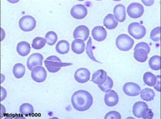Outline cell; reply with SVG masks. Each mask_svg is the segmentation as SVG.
I'll use <instances>...</instances> for the list:
<instances>
[{"label":"cell","instance_id":"cell-1","mask_svg":"<svg viewBox=\"0 0 161 119\" xmlns=\"http://www.w3.org/2000/svg\"><path fill=\"white\" fill-rule=\"evenodd\" d=\"M93 99L89 92L86 90L75 92L71 97V103L73 108L78 111L84 112L91 108L93 105Z\"/></svg>","mask_w":161,"mask_h":119},{"label":"cell","instance_id":"cell-2","mask_svg":"<svg viewBox=\"0 0 161 119\" xmlns=\"http://www.w3.org/2000/svg\"><path fill=\"white\" fill-rule=\"evenodd\" d=\"M133 115L137 118L144 119H152L154 114L151 109L148 108L147 103L144 102H137L133 106Z\"/></svg>","mask_w":161,"mask_h":119},{"label":"cell","instance_id":"cell-3","mask_svg":"<svg viewBox=\"0 0 161 119\" xmlns=\"http://www.w3.org/2000/svg\"><path fill=\"white\" fill-rule=\"evenodd\" d=\"M44 65L50 73H57L63 67H67L73 65L70 63H63L57 56H50L44 61Z\"/></svg>","mask_w":161,"mask_h":119},{"label":"cell","instance_id":"cell-4","mask_svg":"<svg viewBox=\"0 0 161 119\" xmlns=\"http://www.w3.org/2000/svg\"><path fill=\"white\" fill-rule=\"evenodd\" d=\"M134 44L133 38L130 37L125 34H122L119 35L115 41L116 47L120 51H128L132 48Z\"/></svg>","mask_w":161,"mask_h":119},{"label":"cell","instance_id":"cell-5","mask_svg":"<svg viewBox=\"0 0 161 119\" xmlns=\"http://www.w3.org/2000/svg\"><path fill=\"white\" fill-rule=\"evenodd\" d=\"M128 31L130 35L136 39L139 40L145 37L147 29L138 22H133L129 25Z\"/></svg>","mask_w":161,"mask_h":119},{"label":"cell","instance_id":"cell-6","mask_svg":"<svg viewBox=\"0 0 161 119\" xmlns=\"http://www.w3.org/2000/svg\"><path fill=\"white\" fill-rule=\"evenodd\" d=\"M36 21L34 17L31 16H24L20 18L19 21V26L22 31L24 32H30L36 28Z\"/></svg>","mask_w":161,"mask_h":119},{"label":"cell","instance_id":"cell-7","mask_svg":"<svg viewBox=\"0 0 161 119\" xmlns=\"http://www.w3.org/2000/svg\"><path fill=\"white\" fill-rule=\"evenodd\" d=\"M144 9L142 5L136 2L130 4L127 9V13L129 17L135 19L142 16L144 14Z\"/></svg>","mask_w":161,"mask_h":119},{"label":"cell","instance_id":"cell-8","mask_svg":"<svg viewBox=\"0 0 161 119\" xmlns=\"http://www.w3.org/2000/svg\"><path fill=\"white\" fill-rule=\"evenodd\" d=\"M47 73L42 66H37L31 71V77L33 80L38 83H42L47 79Z\"/></svg>","mask_w":161,"mask_h":119},{"label":"cell","instance_id":"cell-9","mask_svg":"<svg viewBox=\"0 0 161 119\" xmlns=\"http://www.w3.org/2000/svg\"><path fill=\"white\" fill-rule=\"evenodd\" d=\"M70 14L75 19L81 20L87 16V9L82 4L75 5L70 9Z\"/></svg>","mask_w":161,"mask_h":119},{"label":"cell","instance_id":"cell-10","mask_svg":"<svg viewBox=\"0 0 161 119\" xmlns=\"http://www.w3.org/2000/svg\"><path fill=\"white\" fill-rule=\"evenodd\" d=\"M141 88L138 84L134 82H128L123 87V91L128 96H137L140 94Z\"/></svg>","mask_w":161,"mask_h":119},{"label":"cell","instance_id":"cell-11","mask_svg":"<svg viewBox=\"0 0 161 119\" xmlns=\"http://www.w3.org/2000/svg\"><path fill=\"white\" fill-rule=\"evenodd\" d=\"M43 55L40 53H34L30 55L27 60V67L30 71L37 66L42 65Z\"/></svg>","mask_w":161,"mask_h":119},{"label":"cell","instance_id":"cell-12","mask_svg":"<svg viewBox=\"0 0 161 119\" xmlns=\"http://www.w3.org/2000/svg\"><path fill=\"white\" fill-rule=\"evenodd\" d=\"M91 76V73L86 68H79L75 73V79L77 82L85 83L87 82Z\"/></svg>","mask_w":161,"mask_h":119},{"label":"cell","instance_id":"cell-13","mask_svg":"<svg viewBox=\"0 0 161 119\" xmlns=\"http://www.w3.org/2000/svg\"><path fill=\"white\" fill-rule=\"evenodd\" d=\"M89 29L84 25L77 26L73 32V37L75 39H81L83 41H86L89 38Z\"/></svg>","mask_w":161,"mask_h":119},{"label":"cell","instance_id":"cell-14","mask_svg":"<svg viewBox=\"0 0 161 119\" xmlns=\"http://www.w3.org/2000/svg\"><path fill=\"white\" fill-rule=\"evenodd\" d=\"M105 105L109 107L116 106L119 102V96L114 90H109L106 92L104 98Z\"/></svg>","mask_w":161,"mask_h":119},{"label":"cell","instance_id":"cell-15","mask_svg":"<svg viewBox=\"0 0 161 119\" xmlns=\"http://www.w3.org/2000/svg\"><path fill=\"white\" fill-rule=\"evenodd\" d=\"M93 38L98 42L103 41L107 37V31L103 27L97 26L93 28L92 32Z\"/></svg>","mask_w":161,"mask_h":119},{"label":"cell","instance_id":"cell-16","mask_svg":"<svg viewBox=\"0 0 161 119\" xmlns=\"http://www.w3.org/2000/svg\"><path fill=\"white\" fill-rule=\"evenodd\" d=\"M107 77L108 74L106 71H104L103 69H99L93 74L92 81L98 86L102 85L106 81Z\"/></svg>","mask_w":161,"mask_h":119},{"label":"cell","instance_id":"cell-17","mask_svg":"<svg viewBox=\"0 0 161 119\" xmlns=\"http://www.w3.org/2000/svg\"><path fill=\"white\" fill-rule=\"evenodd\" d=\"M114 16L119 22H123L125 20V8L122 4L116 5L114 8Z\"/></svg>","mask_w":161,"mask_h":119},{"label":"cell","instance_id":"cell-18","mask_svg":"<svg viewBox=\"0 0 161 119\" xmlns=\"http://www.w3.org/2000/svg\"><path fill=\"white\" fill-rule=\"evenodd\" d=\"M72 51L76 54H82L85 49V44L81 39H75L71 44Z\"/></svg>","mask_w":161,"mask_h":119},{"label":"cell","instance_id":"cell-19","mask_svg":"<svg viewBox=\"0 0 161 119\" xmlns=\"http://www.w3.org/2000/svg\"><path fill=\"white\" fill-rule=\"evenodd\" d=\"M104 26L109 30H113L118 25V22L115 19L114 15L112 14H108L103 20Z\"/></svg>","mask_w":161,"mask_h":119},{"label":"cell","instance_id":"cell-20","mask_svg":"<svg viewBox=\"0 0 161 119\" xmlns=\"http://www.w3.org/2000/svg\"><path fill=\"white\" fill-rule=\"evenodd\" d=\"M148 52L144 48H136L134 52V57L138 62L144 63L148 59Z\"/></svg>","mask_w":161,"mask_h":119},{"label":"cell","instance_id":"cell-21","mask_svg":"<svg viewBox=\"0 0 161 119\" xmlns=\"http://www.w3.org/2000/svg\"><path fill=\"white\" fill-rule=\"evenodd\" d=\"M16 50L20 56H22V57L26 56L30 52V44L26 41L19 42L17 45Z\"/></svg>","mask_w":161,"mask_h":119},{"label":"cell","instance_id":"cell-22","mask_svg":"<svg viewBox=\"0 0 161 119\" xmlns=\"http://www.w3.org/2000/svg\"><path fill=\"white\" fill-rule=\"evenodd\" d=\"M140 97L143 100L150 102L154 100L155 97V93L150 88H144L142 90H140Z\"/></svg>","mask_w":161,"mask_h":119},{"label":"cell","instance_id":"cell-23","mask_svg":"<svg viewBox=\"0 0 161 119\" xmlns=\"http://www.w3.org/2000/svg\"><path fill=\"white\" fill-rule=\"evenodd\" d=\"M70 49V44L68 41L62 40L58 42L56 45V50L60 54H65L69 53Z\"/></svg>","mask_w":161,"mask_h":119},{"label":"cell","instance_id":"cell-24","mask_svg":"<svg viewBox=\"0 0 161 119\" xmlns=\"http://www.w3.org/2000/svg\"><path fill=\"white\" fill-rule=\"evenodd\" d=\"M143 80L146 85H147L150 87H153L157 84V77L152 73L146 72L144 74Z\"/></svg>","mask_w":161,"mask_h":119},{"label":"cell","instance_id":"cell-25","mask_svg":"<svg viewBox=\"0 0 161 119\" xmlns=\"http://www.w3.org/2000/svg\"><path fill=\"white\" fill-rule=\"evenodd\" d=\"M13 73L15 77L18 79H20L24 76L25 73H26V68H25V66L23 64L16 63L14 66Z\"/></svg>","mask_w":161,"mask_h":119},{"label":"cell","instance_id":"cell-26","mask_svg":"<svg viewBox=\"0 0 161 119\" xmlns=\"http://www.w3.org/2000/svg\"><path fill=\"white\" fill-rule=\"evenodd\" d=\"M149 66L150 69L154 71H158L160 69V57L154 55L151 57L149 60Z\"/></svg>","mask_w":161,"mask_h":119},{"label":"cell","instance_id":"cell-27","mask_svg":"<svg viewBox=\"0 0 161 119\" xmlns=\"http://www.w3.org/2000/svg\"><path fill=\"white\" fill-rule=\"evenodd\" d=\"M34 108L29 103H24L19 107V112L23 115H31L34 113Z\"/></svg>","mask_w":161,"mask_h":119},{"label":"cell","instance_id":"cell-28","mask_svg":"<svg viewBox=\"0 0 161 119\" xmlns=\"http://www.w3.org/2000/svg\"><path fill=\"white\" fill-rule=\"evenodd\" d=\"M46 43L47 41L45 38L41 37H36L33 40L32 47L34 49H36V50H40V49L45 46Z\"/></svg>","mask_w":161,"mask_h":119},{"label":"cell","instance_id":"cell-29","mask_svg":"<svg viewBox=\"0 0 161 119\" xmlns=\"http://www.w3.org/2000/svg\"><path fill=\"white\" fill-rule=\"evenodd\" d=\"M45 39H46L47 43L48 45L53 46L57 41V34L54 31H49L46 34V35H45Z\"/></svg>","mask_w":161,"mask_h":119},{"label":"cell","instance_id":"cell-30","mask_svg":"<svg viewBox=\"0 0 161 119\" xmlns=\"http://www.w3.org/2000/svg\"><path fill=\"white\" fill-rule=\"evenodd\" d=\"M113 86H114V82H113L112 79L110 77L108 76L106 81H105L102 85H99V88L102 92H108V91L111 90V89L113 88Z\"/></svg>","mask_w":161,"mask_h":119},{"label":"cell","instance_id":"cell-31","mask_svg":"<svg viewBox=\"0 0 161 119\" xmlns=\"http://www.w3.org/2000/svg\"><path fill=\"white\" fill-rule=\"evenodd\" d=\"M86 53L88 55V57L92 59V60L97 62V63H100L99 61H98L95 57L93 55V51H92V37H89L88 39V41L87 43V47H86Z\"/></svg>","mask_w":161,"mask_h":119},{"label":"cell","instance_id":"cell-32","mask_svg":"<svg viewBox=\"0 0 161 119\" xmlns=\"http://www.w3.org/2000/svg\"><path fill=\"white\" fill-rule=\"evenodd\" d=\"M160 27H157L154 28L152 31L150 32V38L153 40L154 42H158L160 40Z\"/></svg>","mask_w":161,"mask_h":119},{"label":"cell","instance_id":"cell-33","mask_svg":"<svg viewBox=\"0 0 161 119\" xmlns=\"http://www.w3.org/2000/svg\"><path fill=\"white\" fill-rule=\"evenodd\" d=\"M121 115L117 111H111L105 116V119H121Z\"/></svg>","mask_w":161,"mask_h":119},{"label":"cell","instance_id":"cell-34","mask_svg":"<svg viewBox=\"0 0 161 119\" xmlns=\"http://www.w3.org/2000/svg\"><path fill=\"white\" fill-rule=\"evenodd\" d=\"M144 48L145 49L146 51H147L148 52V53H149L150 52V48L149 47L148 44L147 43V42H139L136 45L135 48H134V50L136 48Z\"/></svg>","mask_w":161,"mask_h":119},{"label":"cell","instance_id":"cell-35","mask_svg":"<svg viewBox=\"0 0 161 119\" xmlns=\"http://www.w3.org/2000/svg\"><path fill=\"white\" fill-rule=\"evenodd\" d=\"M157 78H158V80H157V85H155L154 86V88L156 89V90H157V91H158V92H160V76H157Z\"/></svg>","mask_w":161,"mask_h":119},{"label":"cell","instance_id":"cell-36","mask_svg":"<svg viewBox=\"0 0 161 119\" xmlns=\"http://www.w3.org/2000/svg\"><path fill=\"white\" fill-rule=\"evenodd\" d=\"M142 2L143 3H144L146 6H150L151 5H153L154 3V1H144V0H142Z\"/></svg>","mask_w":161,"mask_h":119},{"label":"cell","instance_id":"cell-37","mask_svg":"<svg viewBox=\"0 0 161 119\" xmlns=\"http://www.w3.org/2000/svg\"><path fill=\"white\" fill-rule=\"evenodd\" d=\"M2 100H3V99L6 97V95H7V93H6V91L4 90L3 88H2Z\"/></svg>","mask_w":161,"mask_h":119}]
</instances>
